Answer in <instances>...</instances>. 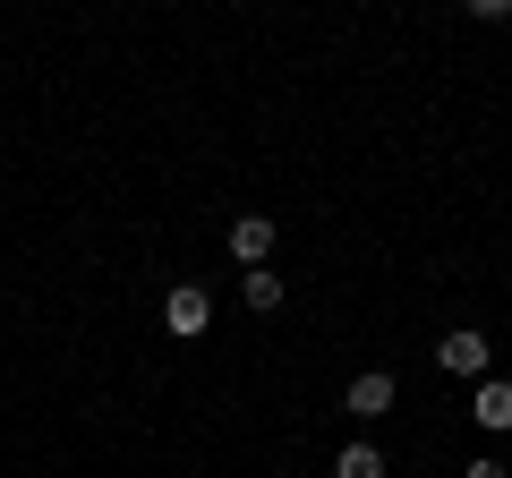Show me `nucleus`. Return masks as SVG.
I'll list each match as a JSON object with an SVG mask.
<instances>
[{
  "instance_id": "39448f33",
  "label": "nucleus",
  "mask_w": 512,
  "mask_h": 478,
  "mask_svg": "<svg viewBox=\"0 0 512 478\" xmlns=\"http://www.w3.org/2000/svg\"><path fill=\"white\" fill-rule=\"evenodd\" d=\"M231 257L239 265H265V257H274V214H239L231 222Z\"/></svg>"
},
{
  "instance_id": "1a4fd4ad",
  "label": "nucleus",
  "mask_w": 512,
  "mask_h": 478,
  "mask_svg": "<svg viewBox=\"0 0 512 478\" xmlns=\"http://www.w3.org/2000/svg\"><path fill=\"white\" fill-rule=\"evenodd\" d=\"M461 478H512V470H504V461H495V453H478V461H470V470H461Z\"/></svg>"
},
{
  "instance_id": "f257e3e1",
  "label": "nucleus",
  "mask_w": 512,
  "mask_h": 478,
  "mask_svg": "<svg viewBox=\"0 0 512 478\" xmlns=\"http://www.w3.org/2000/svg\"><path fill=\"white\" fill-rule=\"evenodd\" d=\"M487 359H495V350H487V333H478V325H453V333L436 342V368H444V376H470V385L487 376Z\"/></svg>"
},
{
  "instance_id": "7ed1b4c3",
  "label": "nucleus",
  "mask_w": 512,
  "mask_h": 478,
  "mask_svg": "<svg viewBox=\"0 0 512 478\" xmlns=\"http://www.w3.org/2000/svg\"><path fill=\"white\" fill-rule=\"evenodd\" d=\"M342 410H350V419H384V410H393V376H384V368H367V376H350V393H342Z\"/></svg>"
},
{
  "instance_id": "423d86ee",
  "label": "nucleus",
  "mask_w": 512,
  "mask_h": 478,
  "mask_svg": "<svg viewBox=\"0 0 512 478\" xmlns=\"http://www.w3.org/2000/svg\"><path fill=\"white\" fill-rule=\"evenodd\" d=\"M239 299H248L256 316H274V308H282V274H265V265H248V274H239Z\"/></svg>"
},
{
  "instance_id": "0eeeda50",
  "label": "nucleus",
  "mask_w": 512,
  "mask_h": 478,
  "mask_svg": "<svg viewBox=\"0 0 512 478\" xmlns=\"http://www.w3.org/2000/svg\"><path fill=\"white\" fill-rule=\"evenodd\" d=\"M333 478H384V453L376 444H342L333 453Z\"/></svg>"
},
{
  "instance_id": "6e6552de",
  "label": "nucleus",
  "mask_w": 512,
  "mask_h": 478,
  "mask_svg": "<svg viewBox=\"0 0 512 478\" xmlns=\"http://www.w3.org/2000/svg\"><path fill=\"white\" fill-rule=\"evenodd\" d=\"M461 18H478V26H504V18H512V0H461Z\"/></svg>"
},
{
  "instance_id": "20e7f679",
  "label": "nucleus",
  "mask_w": 512,
  "mask_h": 478,
  "mask_svg": "<svg viewBox=\"0 0 512 478\" xmlns=\"http://www.w3.org/2000/svg\"><path fill=\"white\" fill-rule=\"evenodd\" d=\"M470 419L487 427V436H504V427H512V385H504V376H478V393H470Z\"/></svg>"
},
{
  "instance_id": "f03ea898",
  "label": "nucleus",
  "mask_w": 512,
  "mask_h": 478,
  "mask_svg": "<svg viewBox=\"0 0 512 478\" xmlns=\"http://www.w3.org/2000/svg\"><path fill=\"white\" fill-rule=\"evenodd\" d=\"M163 325H171V333H180V342H197V333H205V325H214V299H205V291H197V282H180V291H171V299H163Z\"/></svg>"
}]
</instances>
